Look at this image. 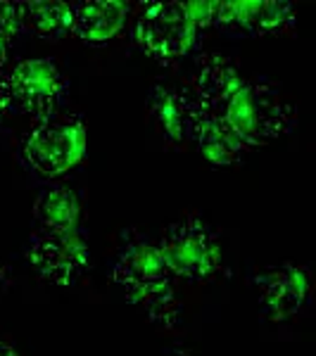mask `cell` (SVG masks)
I'll return each instance as SVG.
<instances>
[{"mask_svg":"<svg viewBox=\"0 0 316 356\" xmlns=\"http://www.w3.org/2000/svg\"><path fill=\"white\" fill-rule=\"evenodd\" d=\"M10 285H13V268H10L3 259H0V297H3L5 292L10 290Z\"/></svg>","mask_w":316,"mask_h":356,"instance_id":"obj_18","label":"cell"},{"mask_svg":"<svg viewBox=\"0 0 316 356\" xmlns=\"http://www.w3.org/2000/svg\"><path fill=\"white\" fill-rule=\"evenodd\" d=\"M86 122L77 112H55L36 119L19 143L22 164L43 181L69 174L86 157Z\"/></svg>","mask_w":316,"mask_h":356,"instance_id":"obj_4","label":"cell"},{"mask_svg":"<svg viewBox=\"0 0 316 356\" xmlns=\"http://www.w3.org/2000/svg\"><path fill=\"white\" fill-rule=\"evenodd\" d=\"M193 143L198 145L200 154L210 162L212 166L219 169H228L245 159V154L250 150L245 147V143L228 129L221 119L210 117V114L200 112L198 124L193 131Z\"/></svg>","mask_w":316,"mask_h":356,"instance_id":"obj_13","label":"cell"},{"mask_svg":"<svg viewBox=\"0 0 316 356\" xmlns=\"http://www.w3.org/2000/svg\"><path fill=\"white\" fill-rule=\"evenodd\" d=\"M0 356H22V354L13 342H8V340L0 337Z\"/></svg>","mask_w":316,"mask_h":356,"instance_id":"obj_19","label":"cell"},{"mask_svg":"<svg viewBox=\"0 0 316 356\" xmlns=\"http://www.w3.org/2000/svg\"><path fill=\"white\" fill-rule=\"evenodd\" d=\"M22 24H24V31H31L43 41H62L72 36L74 5L60 3V0L22 3Z\"/></svg>","mask_w":316,"mask_h":356,"instance_id":"obj_15","label":"cell"},{"mask_svg":"<svg viewBox=\"0 0 316 356\" xmlns=\"http://www.w3.org/2000/svg\"><path fill=\"white\" fill-rule=\"evenodd\" d=\"M112 280L124 290L126 300L141 309L152 325L171 330L181 321V304L174 278L166 271L157 240L150 235L126 231L112 266Z\"/></svg>","mask_w":316,"mask_h":356,"instance_id":"obj_1","label":"cell"},{"mask_svg":"<svg viewBox=\"0 0 316 356\" xmlns=\"http://www.w3.org/2000/svg\"><path fill=\"white\" fill-rule=\"evenodd\" d=\"M171 278L200 285L226 273L221 238L200 214H183L164 228L157 240Z\"/></svg>","mask_w":316,"mask_h":356,"instance_id":"obj_3","label":"cell"},{"mask_svg":"<svg viewBox=\"0 0 316 356\" xmlns=\"http://www.w3.org/2000/svg\"><path fill=\"white\" fill-rule=\"evenodd\" d=\"M81 211V197L65 183L45 186L33 200V219L41 231H77Z\"/></svg>","mask_w":316,"mask_h":356,"instance_id":"obj_14","label":"cell"},{"mask_svg":"<svg viewBox=\"0 0 316 356\" xmlns=\"http://www.w3.org/2000/svg\"><path fill=\"white\" fill-rule=\"evenodd\" d=\"M216 119H221L252 152L290 134L297 124V107L278 83L245 76Z\"/></svg>","mask_w":316,"mask_h":356,"instance_id":"obj_2","label":"cell"},{"mask_svg":"<svg viewBox=\"0 0 316 356\" xmlns=\"http://www.w3.org/2000/svg\"><path fill=\"white\" fill-rule=\"evenodd\" d=\"M164 356H198V354L188 352V349H181V347H174V349H169Z\"/></svg>","mask_w":316,"mask_h":356,"instance_id":"obj_21","label":"cell"},{"mask_svg":"<svg viewBox=\"0 0 316 356\" xmlns=\"http://www.w3.org/2000/svg\"><path fill=\"white\" fill-rule=\"evenodd\" d=\"M131 5L122 0H84L74 3L72 36L86 45H105L119 36Z\"/></svg>","mask_w":316,"mask_h":356,"instance_id":"obj_12","label":"cell"},{"mask_svg":"<svg viewBox=\"0 0 316 356\" xmlns=\"http://www.w3.org/2000/svg\"><path fill=\"white\" fill-rule=\"evenodd\" d=\"M198 33L186 3L148 0L138 5L134 38L138 48L159 65H174L186 57L198 43Z\"/></svg>","mask_w":316,"mask_h":356,"instance_id":"obj_5","label":"cell"},{"mask_svg":"<svg viewBox=\"0 0 316 356\" xmlns=\"http://www.w3.org/2000/svg\"><path fill=\"white\" fill-rule=\"evenodd\" d=\"M243 69L235 60L216 53H200L195 60L191 90L203 114L219 117L221 107L243 81Z\"/></svg>","mask_w":316,"mask_h":356,"instance_id":"obj_11","label":"cell"},{"mask_svg":"<svg viewBox=\"0 0 316 356\" xmlns=\"http://www.w3.org/2000/svg\"><path fill=\"white\" fill-rule=\"evenodd\" d=\"M295 26V8L290 3H210V29L235 36H281Z\"/></svg>","mask_w":316,"mask_h":356,"instance_id":"obj_10","label":"cell"},{"mask_svg":"<svg viewBox=\"0 0 316 356\" xmlns=\"http://www.w3.org/2000/svg\"><path fill=\"white\" fill-rule=\"evenodd\" d=\"M22 31H24V24H22V3H5V0H0V36L13 45Z\"/></svg>","mask_w":316,"mask_h":356,"instance_id":"obj_16","label":"cell"},{"mask_svg":"<svg viewBox=\"0 0 316 356\" xmlns=\"http://www.w3.org/2000/svg\"><path fill=\"white\" fill-rule=\"evenodd\" d=\"M13 112V105H10V93H8V74L0 72V124H3L5 114Z\"/></svg>","mask_w":316,"mask_h":356,"instance_id":"obj_17","label":"cell"},{"mask_svg":"<svg viewBox=\"0 0 316 356\" xmlns=\"http://www.w3.org/2000/svg\"><path fill=\"white\" fill-rule=\"evenodd\" d=\"M148 117L169 147L183 150L193 143V131L200 117V107L188 83L155 81L148 95Z\"/></svg>","mask_w":316,"mask_h":356,"instance_id":"obj_9","label":"cell"},{"mask_svg":"<svg viewBox=\"0 0 316 356\" xmlns=\"http://www.w3.org/2000/svg\"><path fill=\"white\" fill-rule=\"evenodd\" d=\"M8 93L13 110L24 112L36 122L60 112L67 95V76L50 57L22 60L8 74Z\"/></svg>","mask_w":316,"mask_h":356,"instance_id":"obj_6","label":"cell"},{"mask_svg":"<svg viewBox=\"0 0 316 356\" xmlns=\"http://www.w3.org/2000/svg\"><path fill=\"white\" fill-rule=\"evenodd\" d=\"M26 259L45 283L69 288L88 268V243L79 231H41L31 235Z\"/></svg>","mask_w":316,"mask_h":356,"instance_id":"obj_7","label":"cell"},{"mask_svg":"<svg viewBox=\"0 0 316 356\" xmlns=\"http://www.w3.org/2000/svg\"><path fill=\"white\" fill-rule=\"evenodd\" d=\"M264 316L274 323L295 318L312 302V271L302 264H278L262 268L252 278Z\"/></svg>","mask_w":316,"mask_h":356,"instance_id":"obj_8","label":"cell"},{"mask_svg":"<svg viewBox=\"0 0 316 356\" xmlns=\"http://www.w3.org/2000/svg\"><path fill=\"white\" fill-rule=\"evenodd\" d=\"M8 50H10V43L5 41L3 36H0V72H3L5 62H8Z\"/></svg>","mask_w":316,"mask_h":356,"instance_id":"obj_20","label":"cell"}]
</instances>
